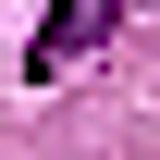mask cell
I'll use <instances>...</instances> for the list:
<instances>
[{
	"instance_id": "6da1fadb",
	"label": "cell",
	"mask_w": 160,
	"mask_h": 160,
	"mask_svg": "<svg viewBox=\"0 0 160 160\" xmlns=\"http://www.w3.org/2000/svg\"><path fill=\"white\" fill-rule=\"evenodd\" d=\"M111 25H123V0H49V25L25 37V74H37V86H49V74H74Z\"/></svg>"
}]
</instances>
